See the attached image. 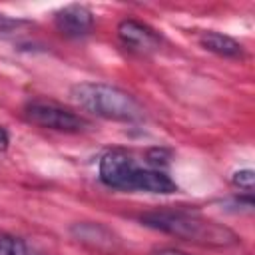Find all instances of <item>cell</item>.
<instances>
[{"instance_id": "6da1fadb", "label": "cell", "mask_w": 255, "mask_h": 255, "mask_svg": "<svg viewBox=\"0 0 255 255\" xmlns=\"http://www.w3.org/2000/svg\"><path fill=\"white\" fill-rule=\"evenodd\" d=\"M141 223L153 229H159L163 233L175 235L185 241H193L199 245H211V247H227L235 245L239 237L225 227L223 223H217L213 219H207L199 215L197 211H185V209H153L143 213Z\"/></svg>"}, {"instance_id": "7a4b0ae2", "label": "cell", "mask_w": 255, "mask_h": 255, "mask_svg": "<svg viewBox=\"0 0 255 255\" xmlns=\"http://www.w3.org/2000/svg\"><path fill=\"white\" fill-rule=\"evenodd\" d=\"M98 173L104 185L122 191H149V193H173L175 181L163 171L151 165L143 167L135 157L124 149H110L102 155Z\"/></svg>"}, {"instance_id": "3957f363", "label": "cell", "mask_w": 255, "mask_h": 255, "mask_svg": "<svg viewBox=\"0 0 255 255\" xmlns=\"http://www.w3.org/2000/svg\"><path fill=\"white\" fill-rule=\"evenodd\" d=\"M72 98L80 108L106 120L137 122L143 118V108L139 106V102L131 94L116 86L100 82H82L72 88Z\"/></svg>"}, {"instance_id": "277c9868", "label": "cell", "mask_w": 255, "mask_h": 255, "mask_svg": "<svg viewBox=\"0 0 255 255\" xmlns=\"http://www.w3.org/2000/svg\"><path fill=\"white\" fill-rule=\"evenodd\" d=\"M24 116L34 126L56 129V131H66V133H78L86 129L88 126V122L80 118L78 114L66 108H60L58 104H50V102H30L24 108Z\"/></svg>"}, {"instance_id": "5b68a950", "label": "cell", "mask_w": 255, "mask_h": 255, "mask_svg": "<svg viewBox=\"0 0 255 255\" xmlns=\"http://www.w3.org/2000/svg\"><path fill=\"white\" fill-rule=\"evenodd\" d=\"M118 36L124 42V46H128L133 52L139 54H147L159 48V34L149 28L147 24H141L137 20H124L118 26Z\"/></svg>"}, {"instance_id": "8992f818", "label": "cell", "mask_w": 255, "mask_h": 255, "mask_svg": "<svg viewBox=\"0 0 255 255\" xmlns=\"http://www.w3.org/2000/svg\"><path fill=\"white\" fill-rule=\"evenodd\" d=\"M54 24L60 34H64L68 38H82V36L90 34V30L94 26V16L86 6L70 4L56 12Z\"/></svg>"}, {"instance_id": "52a82bcc", "label": "cell", "mask_w": 255, "mask_h": 255, "mask_svg": "<svg viewBox=\"0 0 255 255\" xmlns=\"http://www.w3.org/2000/svg\"><path fill=\"white\" fill-rule=\"evenodd\" d=\"M199 44L205 50H209L217 56H223V58H239L243 54L239 42H235L233 38L219 34V32H203L199 36Z\"/></svg>"}, {"instance_id": "ba28073f", "label": "cell", "mask_w": 255, "mask_h": 255, "mask_svg": "<svg viewBox=\"0 0 255 255\" xmlns=\"http://www.w3.org/2000/svg\"><path fill=\"white\" fill-rule=\"evenodd\" d=\"M0 255H32V251L20 237L0 233Z\"/></svg>"}, {"instance_id": "9c48e42d", "label": "cell", "mask_w": 255, "mask_h": 255, "mask_svg": "<svg viewBox=\"0 0 255 255\" xmlns=\"http://www.w3.org/2000/svg\"><path fill=\"white\" fill-rule=\"evenodd\" d=\"M231 181H233V185H235V187H239V189H243V191L251 193V191H253L255 175H253V171H251V169H241V171H235V173H233Z\"/></svg>"}, {"instance_id": "30bf717a", "label": "cell", "mask_w": 255, "mask_h": 255, "mask_svg": "<svg viewBox=\"0 0 255 255\" xmlns=\"http://www.w3.org/2000/svg\"><path fill=\"white\" fill-rule=\"evenodd\" d=\"M149 255H189L185 251H179V249H173V247H161V249H155L151 251Z\"/></svg>"}, {"instance_id": "8fae6325", "label": "cell", "mask_w": 255, "mask_h": 255, "mask_svg": "<svg viewBox=\"0 0 255 255\" xmlns=\"http://www.w3.org/2000/svg\"><path fill=\"white\" fill-rule=\"evenodd\" d=\"M8 143H10V137H8V131L0 126V151H4L6 147H8Z\"/></svg>"}]
</instances>
